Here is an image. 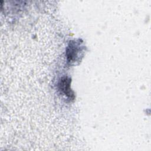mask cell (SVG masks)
Segmentation results:
<instances>
[{"label":"cell","instance_id":"obj_1","mask_svg":"<svg viewBox=\"0 0 151 151\" xmlns=\"http://www.w3.org/2000/svg\"><path fill=\"white\" fill-rule=\"evenodd\" d=\"M70 78L67 77H63L58 83V87L62 93H63L67 97L73 99L74 97V95L70 88Z\"/></svg>","mask_w":151,"mask_h":151},{"label":"cell","instance_id":"obj_2","mask_svg":"<svg viewBox=\"0 0 151 151\" xmlns=\"http://www.w3.org/2000/svg\"><path fill=\"white\" fill-rule=\"evenodd\" d=\"M78 45L75 42L71 41L66 50V55L68 62L74 60L78 53Z\"/></svg>","mask_w":151,"mask_h":151}]
</instances>
